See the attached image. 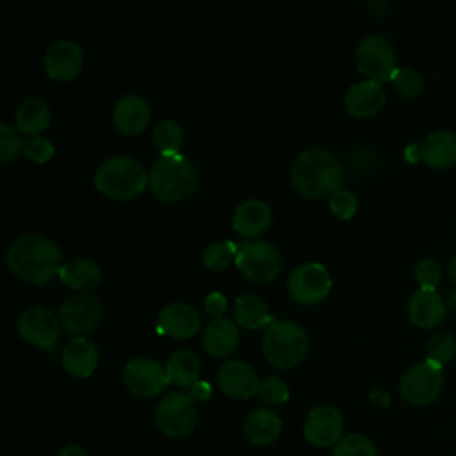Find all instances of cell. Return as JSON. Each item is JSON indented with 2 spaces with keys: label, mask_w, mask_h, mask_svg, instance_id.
<instances>
[{
  "label": "cell",
  "mask_w": 456,
  "mask_h": 456,
  "mask_svg": "<svg viewBox=\"0 0 456 456\" xmlns=\"http://www.w3.org/2000/svg\"><path fill=\"white\" fill-rule=\"evenodd\" d=\"M62 262L61 248L41 233H23L7 248V265L21 280L46 285L59 273Z\"/></svg>",
  "instance_id": "6da1fadb"
},
{
  "label": "cell",
  "mask_w": 456,
  "mask_h": 456,
  "mask_svg": "<svg viewBox=\"0 0 456 456\" xmlns=\"http://www.w3.org/2000/svg\"><path fill=\"white\" fill-rule=\"evenodd\" d=\"M296 191L305 198H322L342 187V167L338 159L324 146H308L301 150L290 169Z\"/></svg>",
  "instance_id": "7a4b0ae2"
},
{
  "label": "cell",
  "mask_w": 456,
  "mask_h": 456,
  "mask_svg": "<svg viewBox=\"0 0 456 456\" xmlns=\"http://www.w3.org/2000/svg\"><path fill=\"white\" fill-rule=\"evenodd\" d=\"M148 183L157 200L178 201L196 191L198 173L182 153L159 155L150 167Z\"/></svg>",
  "instance_id": "3957f363"
},
{
  "label": "cell",
  "mask_w": 456,
  "mask_h": 456,
  "mask_svg": "<svg viewBox=\"0 0 456 456\" xmlns=\"http://www.w3.org/2000/svg\"><path fill=\"white\" fill-rule=\"evenodd\" d=\"M148 182L142 164L130 155L105 159L94 173V185L112 200H128L139 194Z\"/></svg>",
  "instance_id": "277c9868"
},
{
  "label": "cell",
  "mask_w": 456,
  "mask_h": 456,
  "mask_svg": "<svg viewBox=\"0 0 456 456\" xmlns=\"http://www.w3.org/2000/svg\"><path fill=\"white\" fill-rule=\"evenodd\" d=\"M262 349L265 358L281 369L297 365L308 351L305 328L292 319H274L264 333Z\"/></svg>",
  "instance_id": "5b68a950"
},
{
  "label": "cell",
  "mask_w": 456,
  "mask_h": 456,
  "mask_svg": "<svg viewBox=\"0 0 456 456\" xmlns=\"http://www.w3.org/2000/svg\"><path fill=\"white\" fill-rule=\"evenodd\" d=\"M157 428L169 438L189 436L198 422L196 401L189 392H167L155 408Z\"/></svg>",
  "instance_id": "8992f818"
},
{
  "label": "cell",
  "mask_w": 456,
  "mask_h": 456,
  "mask_svg": "<svg viewBox=\"0 0 456 456\" xmlns=\"http://www.w3.org/2000/svg\"><path fill=\"white\" fill-rule=\"evenodd\" d=\"M235 264L248 280L265 283L278 276L283 260L273 242L262 239H248L237 244Z\"/></svg>",
  "instance_id": "52a82bcc"
},
{
  "label": "cell",
  "mask_w": 456,
  "mask_h": 456,
  "mask_svg": "<svg viewBox=\"0 0 456 456\" xmlns=\"http://www.w3.org/2000/svg\"><path fill=\"white\" fill-rule=\"evenodd\" d=\"M444 387L442 367L424 360L406 369L399 379V394L411 406H428L435 403Z\"/></svg>",
  "instance_id": "ba28073f"
},
{
  "label": "cell",
  "mask_w": 456,
  "mask_h": 456,
  "mask_svg": "<svg viewBox=\"0 0 456 456\" xmlns=\"http://www.w3.org/2000/svg\"><path fill=\"white\" fill-rule=\"evenodd\" d=\"M395 48L381 34L365 36L356 46V66L367 77V80L383 84L392 80L397 69Z\"/></svg>",
  "instance_id": "9c48e42d"
},
{
  "label": "cell",
  "mask_w": 456,
  "mask_h": 456,
  "mask_svg": "<svg viewBox=\"0 0 456 456\" xmlns=\"http://www.w3.org/2000/svg\"><path fill=\"white\" fill-rule=\"evenodd\" d=\"M169 381L166 367L150 356H135L123 367V383L130 392L141 397H155Z\"/></svg>",
  "instance_id": "30bf717a"
},
{
  "label": "cell",
  "mask_w": 456,
  "mask_h": 456,
  "mask_svg": "<svg viewBox=\"0 0 456 456\" xmlns=\"http://www.w3.org/2000/svg\"><path fill=\"white\" fill-rule=\"evenodd\" d=\"M289 294L303 305L321 301L331 289L330 271L319 262H303L296 265L287 280Z\"/></svg>",
  "instance_id": "8fae6325"
},
{
  "label": "cell",
  "mask_w": 456,
  "mask_h": 456,
  "mask_svg": "<svg viewBox=\"0 0 456 456\" xmlns=\"http://www.w3.org/2000/svg\"><path fill=\"white\" fill-rule=\"evenodd\" d=\"M18 331L28 344L50 351L59 340L61 319L50 308L32 305L20 314Z\"/></svg>",
  "instance_id": "7c38bea8"
},
{
  "label": "cell",
  "mask_w": 456,
  "mask_h": 456,
  "mask_svg": "<svg viewBox=\"0 0 456 456\" xmlns=\"http://www.w3.org/2000/svg\"><path fill=\"white\" fill-rule=\"evenodd\" d=\"M103 317V306L102 303L86 292L71 294L62 299L59 308V319L61 324L77 335H84L93 331Z\"/></svg>",
  "instance_id": "4fadbf2b"
},
{
  "label": "cell",
  "mask_w": 456,
  "mask_h": 456,
  "mask_svg": "<svg viewBox=\"0 0 456 456\" xmlns=\"http://www.w3.org/2000/svg\"><path fill=\"white\" fill-rule=\"evenodd\" d=\"M344 433V417L333 404H321L308 411L303 435L310 445L335 447Z\"/></svg>",
  "instance_id": "5bb4252c"
},
{
  "label": "cell",
  "mask_w": 456,
  "mask_h": 456,
  "mask_svg": "<svg viewBox=\"0 0 456 456\" xmlns=\"http://www.w3.org/2000/svg\"><path fill=\"white\" fill-rule=\"evenodd\" d=\"M84 62V50L73 39L53 41L43 57V66L48 77L55 80H69L78 75Z\"/></svg>",
  "instance_id": "9a60e30c"
},
{
  "label": "cell",
  "mask_w": 456,
  "mask_h": 456,
  "mask_svg": "<svg viewBox=\"0 0 456 456\" xmlns=\"http://www.w3.org/2000/svg\"><path fill=\"white\" fill-rule=\"evenodd\" d=\"M201 317L194 305L187 301H171L157 315V330L175 338H185L200 330Z\"/></svg>",
  "instance_id": "2e32d148"
},
{
  "label": "cell",
  "mask_w": 456,
  "mask_h": 456,
  "mask_svg": "<svg viewBox=\"0 0 456 456\" xmlns=\"http://www.w3.org/2000/svg\"><path fill=\"white\" fill-rule=\"evenodd\" d=\"M217 381L223 392L233 399L253 397L260 385V379L251 363L239 358H232L219 367Z\"/></svg>",
  "instance_id": "e0dca14e"
},
{
  "label": "cell",
  "mask_w": 456,
  "mask_h": 456,
  "mask_svg": "<svg viewBox=\"0 0 456 456\" xmlns=\"http://www.w3.org/2000/svg\"><path fill=\"white\" fill-rule=\"evenodd\" d=\"M150 121V105L144 96L126 93L119 96L112 109L114 126L126 135H135L146 128Z\"/></svg>",
  "instance_id": "ac0fdd59"
},
{
  "label": "cell",
  "mask_w": 456,
  "mask_h": 456,
  "mask_svg": "<svg viewBox=\"0 0 456 456\" xmlns=\"http://www.w3.org/2000/svg\"><path fill=\"white\" fill-rule=\"evenodd\" d=\"M385 89L372 80H360L349 86L344 96L346 110L354 118L374 116L385 103Z\"/></svg>",
  "instance_id": "d6986e66"
},
{
  "label": "cell",
  "mask_w": 456,
  "mask_h": 456,
  "mask_svg": "<svg viewBox=\"0 0 456 456\" xmlns=\"http://www.w3.org/2000/svg\"><path fill=\"white\" fill-rule=\"evenodd\" d=\"M445 312L447 303L436 290L419 289L408 301V317L415 326L422 330L438 326L444 321Z\"/></svg>",
  "instance_id": "ffe728a7"
},
{
  "label": "cell",
  "mask_w": 456,
  "mask_h": 456,
  "mask_svg": "<svg viewBox=\"0 0 456 456\" xmlns=\"http://www.w3.org/2000/svg\"><path fill=\"white\" fill-rule=\"evenodd\" d=\"M273 221V210L267 201L249 198L242 203L237 205L233 216H232V224L235 232H239L244 237H256L265 228H269Z\"/></svg>",
  "instance_id": "44dd1931"
},
{
  "label": "cell",
  "mask_w": 456,
  "mask_h": 456,
  "mask_svg": "<svg viewBox=\"0 0 456 456\" xmlns=\"http://www.w3.org/2000/svg\"><path fill=\"white\" fill-rule=\"evenodd\" d=\"M100 360L98 347L86 337L71 338L61 354V363L71 376L87 378L94 372Z\"/></svg>",
  "instance_id": "7402d4cb"
},
{
  "label": "cell",
  "mask_w": 456,
  "mask_h": 456,
  "mask_svg": "<svg viewBox=\"0 0 456 456\" xmlns=\"http://www.w3.org/2000/svg\"><path fill=\"white\" fill-rule=\"evenodd\" d=\"M422 160L433 169H447L456 164V134L435 130L420 144Z\"/></svg>",
  "instance_id": "603a6c76"
},
{
  "label": "cell",
  "mask_w": 456,
  "mask_h": 456,
  "mask_svg": "<svg viewBox=\"0 0 456 456\" xmlns=\"http://www.w3.org/2000/svg\"><path fill=\"white\" fill-rule=\"evenodd\" d=\"M239 328L233 321L226 317L212 319L201 335V344L205 351L212 356H226L239 346Z\"/></svg>",
  "instance_id": "cb8c5ba5"
},
{
  "label": "cell",
  "mask_w": 456,
  "mask_h": 456,
  "mask_svg": "<svg viewBox=\"0 0 456 456\" xmlns=\"http://www.w3.org/2000/svg\"><path fill=\"white\" fill-rule=\"evenodd\" d=\"M281 433V419L271 408H256L244 420V436L256 447L271 445Z\"/></svg>",
  "instance_id": "d4e9b609"
},
{
  "label": "cell",
  "mask_w": 456,
  "mask_h": 456,
  "mask_svg": "<svg viewBox=\"0 0 456 456\" xmlns=\"http://www.w3.org/2000/svg\"><path fill=\"white\" fill-rule=\"evenodd\" d=\"M50 105L39 96L25 98L14 112L16 128L23 134L39 135L50 125Z\"/></svg>",
  "instance_id": "484cf974"
},
{
  "label": "cell",
  "mask_w": 456,
  "mask_h": 456,
  "mask_svg": "<svg viewBox=\"0 0 456 456\" xmlns=\"http://www.w3.org/2000/svg\"><path fill=\"white\" fill-rule=\"evenodd\" d=\"M57 274L68 287L86 292V290L94 289L100 283L102 269L93 258L77 256V258H71L69 262L62 264Z\"/></svg>",
  "instance_id": "4316f807"
},
{
  "label": "cell",
  "mask_w": 456,
  "mask_h": 456,
  "mask_svg": "<svg viewBox=\"0 0 456 456\" xmlns=\"http://www.w3.org/2000/svg\"><path fill=\"white\" fill-rule=\"evenodd\" d=\"M233 315L240 326L249 330L269 326L274 321L267 303L255 294L237 296L233 301Z\"/></svg>",
  "instance_id": "83f0119b"
},
{
  "label": "cell",
  "mask_w": 456,
  "mask_h": 456,
  "mask_svg": "<svg viewBox=\"0 0 456 456\" xmlns=\"http://www.w3.org/2000/svg\"><path fill=\"white\" fill-rule=\"evenodd\" d=\"M200 358L191 349H176L171 353L166 363V370L169 374V379L178 385L191 388L200 379Z\"/></svg>",
  "instance_id": "f1b7e54d"
},
{
  "label": "cell",
  "mask_w": 456,
  "mask_h": 456,
  "mask_svg": "<svg viewBox=\"0 0 456 456\" xmlns=\"http://www.w3.org/2000/svg\"><path fill=\"white\" fill-rule=\"evenodd\" d=\"M153 142L160 155L178 153L183 142V128L176 119L164 118L153 126Z\"/></svg>",
  "instance_id": "f546056e"
},
{
  "label": "cell",
  "mask_w": 456,
  "mask_h": 456,
  "mask_svg": "<svg viewBox=\"0 0 456 456\" xmlns=\"http://www.w3.org/2000/svg\"><path fill=\"white\" fill-rule=\"evenodd\" d=\"M235 253L237 244L233 240H212L203 248L201 262L212 271H221L235 258Z\"/></svg>",
  "instance_id": "4dcf8cb0"
},
{
  "label": "cell",
  "mask_w": 456,
  "mask_h": 456,
  "mask_svg": "<svg viewBox=\"0 0 456 456\" xmlns=\"http://www.w3.org/2000/svg\"><path fill=\"white\" fill-rule=\"evenodd\" d=\"M426 360L444 369V365H447L456 356V338L445 331L435 333L426 346Z\"/></svg>",
  "instance_id": "1f68e13d"
},
{
  "label": "cell",
  "mask_w": 456,
  "mask_h": 456,
  "mask_svg": "<svg viewBox=\"0 0 456 456\" xmlns=\"http://www.w3.org/2000/svg\"><path fill=\"white\" fill-rule=\"evenodd\" d=\"M376 444L360 433L344 435L333 447V456H376Z\"/></svg>",
  "instance_id": "d6a6232c"
},
{
  "label": "cell",
  "mask_w": 456,
  "mask_h": 456,
  "mask_svg": "<svg viewBox=\"0 0 456 456\" xmlns=\"http://www.w3.org/2000/svg\"><path fill=\"white\" fill-rule=\"evenodd\" d=\"M392 84L397 94H401L403 98H413L422 91L424 78L413 68H397L392 75Z\"/></svg>",
  "instance_id": "836d02e7"
},
{
  "label": "cell",
  "mask_w": 456,
  "mask_h": 456,
  "mask_svg": "<svg viewBox=\"0 0 456 456\" xmlns=\"http://www.w3.org/2000/svg\"><path fill=\"white\" fill-rule=\"evenodd\" d=\"M256 395L265 404L276 406V404H281V403H285L289 399V387L278 376H267V378L260 379Z\"/></svg>",
  "instance_id": "e575fe53"
},
{
  "label": "cell",
  "mask_w": 456,
  "mask_h": 456,
  "mask_svg": "<svg viewBox=\"0 0 456 456\" xmlns=\"http://www.w3.org/2000/svg\"><path fill=\"white\" fill-rule=\"evenodd\" d=\"M413 278L419 283V289L435 290L442 280V267L433 258H422L415 264Z\"/></svg>",
  "instance_id": "d590c367"
},
{
  "label": "cell",
  "mask_w": 456,
  "mask_h": 456,
  "mask_svg": "<svg viewBox=\"0 0 456 456\" xmlns=\"http://www.w3.org/2000/svg\"><path fill=\"white\" fill-rule=\"evenodd\" d=\"M23 144H25V139H21L20 134L9 123L0 125V162L2 164L12 160L20 151H23Z\"/></svg>",
  "instance_id": "8d00e7d4"
},
{
  "label": "cell",
  "mask_w": 456,
  "mask_h": 456,
  "mask_svg": "<svg viewBox=\"0 0 456 456\" xmlns=\"http://www.w3.org/2000/svg\"><path fill=\"white\" fill-rule=\"evenodd\" d=\"M330 208L331 212L340 217V219H349L356 214L358 208V198L353 191L349 189H337L333 194H330Z\"/></svg>",
  "instance_id": "74e56055"
},
{
  "label": "cell",
  "mask_w": 456,
  "mask_h": 456,
  "mask_svg": "<svg viewBox=\"0 0 456 456\" xmlns=\"http://www.w3.org/2000/svg\"><path fill=\"white\" fill-rule=\"evenodd\" d=\"M55 153V146L50 139L43 137V135H32L28 139H25L23 144V155L37 164H43L46 160H50Z\"/></svg>",
  "instance_id": "f35d334b"
},
{
  "label": "cell",
  "mask_w": 456,
  "mask_h": 456,
  "mask_svg": "<svg viewBox=\"0 0 456 456\" xmlns=\"http://www.w3.org/2000/svg\"><path fill=\"white\" fill-rule=\"evenodd\" d=\"M205 310H207L210 315H214V319H216V317H223V314H224V310H226V297H224V294H221V292H217V290L210 292V294L205 297Z\"/></svg>",
  "instance_id": "ab89813d"
},
{
  "label": "cell",
  "mask_w": 456,
  "mask_h": 456,
  "mask_svg": "<svg viewBox=\"0 0 456 456\" xmlns=\"http://www.w3.org/2000/svg\"><path fill=\"white\" fill-rule=\"evenodd\" d=\"M189 394H191V397H192L194 401H207V399L210 397V385H208L207 381H203V379H198V381L191 387Z\"/></svg>",
  "instance_id": "60d3db41"
},
{
  "label": "cell",
  "mask_w": 456,
  "mask_h": 456,
  "mask_svg": "<svg viewBox=\"0 0 456 456\" xmlns=\"http://www.w3.org/2000/svg\"><path fill=\"white\" fill-rule=\"evenodd\" d=\"M57 456H87L86 449L82 445H77V444H69V445H64Z\"/></svg>",
  "instance_id": "b9f144b4"
},
{
  "label": "cell",
  "mask_w": 456,
  "mask_h": 456,
  "mask_svg": "<svg viewBox=\"0 0 456 456\" xmlns=\"http://www.w3.org/2000/svg\"><path fill=\"white\" fill-rule=\"evenodd\" d=\"M447 273H449V280L456 285V255L451 258L449 267H447Z\"/></svg>",
  "instance_id": "7bdbcfd3"
},
{
  "label": "cell",
  "mask_w": 456,
  "mask_h": 456,
  "mask_svg": "<svg viewBox=\"0 0 456 456\" xmlns=\"http://www.w3.org/2000/svg\"><path fill=\"white\" fill-rule=\"evenodd\" d=\"M449 306L456 310V290H454V292L449 296Z\"/></svg>",
  "instance_id": "ee69618b"
}]
</instances>
